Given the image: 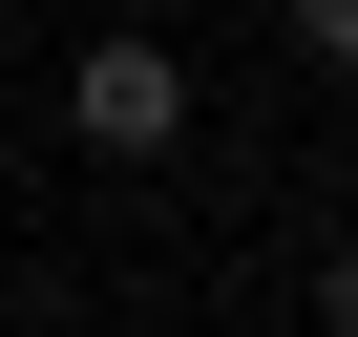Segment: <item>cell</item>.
I'll list each match as a JSON object with an SVG mask.
<instances>
[{"label": "cell", "mask_w": 358, "mask_h": 337, "mask_svg": "<svg viewBox=\"0 0 358 337\" xmlns=\"http://www.w3.org/2000/svg\"><path fill=\"white\" fill-rule=\"evenodd\" d=\"M64 148L85 168H169V148H190V43H169V22H85L64 43Z\"/></svg>", "instance_id": "cell-1"}, {"label": "cell", "mask_w": 358, "mask_h": 337, "mask_svg": "<svg viewBox=\"0 0 358 337\" xmlns=\"http://www.w3.org/2000/svg\"><path fill=\"white\" fill-rule=\"evenodd\" d=\"M274 43H295V64H337V43H358V0H274Z\"/></svg>", "instance_id": "cell-2"}]
</instances>
